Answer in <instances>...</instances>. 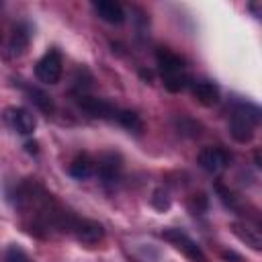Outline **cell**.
Wrapping results in <instances>:
<instances>
[{
  "label": "cell",
  "instance_id": "ffe728a7",
  "mask_svg": "<svg viewBox=\"0 0 262 262\" xmlns=\"http://www.w3.org/2000/svg\"><path fill=\"white\" fill-rule=\"evenodd\" d=\"M215 188H217V192H219V196H221V201L227 205V207H235V199H233V194L229 192V190H225L223 188V184H215Z\"/></svg>",
  "mask_w": 262,
  "mask_h": 262
},
{
  "label": "cell",
  "instance_id": "30bf717a",
  "mask_svg": "<svg viewBox=\"0 0 262 262\" xmlns=\"http://www.w3.org/2000/svg\"><path fill=\"white\" fill-rule=\"evenodd\" d=\"M192 88V96L196 98V102H201L203 106H215L221 100V90L215 82L211 80H196L190 82Z\"/></svg>",
  "mask_w": 262,
  "mask_h": 262
},
{
  "label": "cell",
  "instance_id": "603a6c76",
  "mask_svg": "<svg viewBox=\"0 0 262 262\" xmlns=\"http://www.w3.org/2000/svg\"><path fill=\"white\" fill-rule=\"evenodd\" d=\"M141 78H143V80H151V72H145V70H141Z\"/></svg>",
  "mask_w": 262,
  "mask_h": 262
},
{
  "label": "cell",
  "instance_id": "d6986e66",
  "mask_svg": "<svg viewBox=\"0 0 262 262\" xmlns=\"http://www.w3.org/2000/svg\"><path fill=\"white\" fill-rule=\"evenodd\" d=\"M6 262H33L27 252H23L18 246H10L6 252Z\"/></svg>",
  "mask_w": 262,
  "mask_h": 262
},
{
  "label": "cell",
  "instance_id": "7c38bea8",
  "mask_svg": "<svg viewBox=\"0 0 262 262\" xmlns=\"http://www.w3.org/2000/svg\"><path fill=\"white\" fill-rule=\"evenodd\" d=\"M68 172H70V176L76 178V180H86V178H90V176L96 172V162H94L88 154H78V156L72 160Z\"/></svg>",
  "mask_w": 262,
  "mask_h": 262
},
{
  "label": "cell",
  "instance_id": "7a4b0ae2",
  "mask_svg": "<svg viewBox=\"0 0 262 262\" xmlns=\"http://www.w3.org/2000/svg\"><path fill=\"white\" fill-rule=\"evenodd\" d=\"M162 237H164L166 242H170L174 248H178L188 260H192V262H207V256H205L203 248H201L190 235H186L182 229L168 227V229L162 231Z\"/></svg>",
  "mask_w": 262,
  "mask_h": 262
},
{
  "label": "cell",
  "instance_id": "277c9868",
  "mask_svg": "<svg viewBox=\"0 0 262 262\" xmlns=\"http://www.w3.org/2000/svg\"><path fill=\"white\" fill-rule=\"evenodd\" d=\"M121 172H123V162H121V156L115 154V151H106L98 158L96 162V174L100 178V182L104 186H115L121 178Z\"/></svg>",
  "mask_w": 262,
  "mask_h": 262
},
{
  "label": "cell",
  "instance_id": "4fadbf2b",
  "mask_svg": "<svg viewBox=\"0 0 262 262\" xmlns=\"http://www.w3.org/2000/svg\"><path fill=\"white\" fill-rule=\"evenodd\" d=\"M29 41H31V29L27 23H20L14 27L12 31V37L8 41V47H10V53L12 55H23L25 49L29 47Z\"/></svg>",
  "mask_w": 262,
  "mask_h": 262
},
{
  "label": "cell",
  "instance_id": "9c48e42d",
  "mask_svg": "<svg viewBox=\"0 0 262 262\" xmlns=\"http://www.w3.org/2000/svg\"><path fill=\"white\" fill-rule=\"evenodd\" d=\"M156 63H158V70L164 76H170V74H178V72H186V59L166 47H160L156 51Z\"/></svg>",
  "mask_w": 262,
  "mask_h": 262
},
{
  "label": "cell",
  "instance_id": "44dd1931",
  "mask_svg": "<svg viewBox=\"0 0 262 262\" xmlns=\"http://www.w3.org/2000/svg\"><path fill=\"white\" fill-rule=\"evenodd\" d=\"M25 149L35 156V154H39V143H37V141H27V143H25Z\"/></svg>",
  "mask_w": 262,
  "mask_h": 262
},
{
  "label": "cell",
  "instance_id": "2e32d148",
  "mask_svg": "<svg viewBox=\"0 0 262 262\" xmlns=\"http://www.w3.org/2000/svg\"><path fill=\"white\" fill-rule=\"evenodd\" d=\"M162 82H164V88L168 90V92H182V90H186L188 86H190V76L186 74V72H178V74H170V76H164L162 78Z\"/></svg>",
  "mask_w": 262,
  "mask_h": 262
},
{
  "label": "cell",
  "instance_id": "3957f363",
  "mask_svg": "<svg viewBox=\"0 0 262 262\" xmlns=\"http://www.w3.org/2000/svg\"><path fill=\"white\" fill-rule=\"evenodd\" d=\"M61 74H63V61H61V53L57 49H49L35 63V76L43 84H57Z\"/></svg>",
  "mask_w": 262,
  "mask_h": 262
},
{
  "label": "cell",
  "instance_id": "ac0fdd59",
  "mask_svg": "<svg viewBox=\"0 0 262 262\" xmlns=\"http://www.w3.org/2000/svg\"><path fill=\"white\" fill-rule=\"evenodd\" d=\"M151 205H154L158 211H166V209L170 207V196H168V192H166L164 188H158V190L154 192V196H151Z\"/></svg>",
  "mask_w": 262,
  "mask_h": 262
},
{
  "label": "cell",
  "instance_id": "e0dca14e",
  "mask_svg": "<svg viewBox=\"0 0 262 262\" xmlns=\"http://www.w3.org/2000/svg\"><path fill=\"white\" fill-rule=\"evenodd\" d=\"M27 92H29V96H31V100H33V104L39 108V111H43V113H47V115H51L53 113V100H51V96H47L43 90H39V88H27Z\"/></svg>",
  "mask_w": 262,
  "mask_h": 262
},
{
  "label": "cell",
  "instance_id": "9a60e30c",
  "mask_svg": "<svg viewBox=\"0 0 262 262\" xmlns=\"http://www.w3.org/2000/svg\"><path fill=\"white\" fill-rule=\"evenodd\" d=\"M115 119L119 121L121 127H125L127 131L135 133V135H139V133L143 131V119H141L135 111H129V108H121V111H119V108H117Z\"/></svg>",
  "mask_w": 262,
  "mask_h": 262
},
{
  "label": "cell",
  "instance_id": "5bb4252c",
  "mask_svg": "<svg viewBox=\"0 0 262 262\" xmlns=\"http://www.w3.org/2000/svg\"><path fill=\"white\" fill-rule=\"evenodd\" d=\"M231 229H233V233L242 239V242H246V246H250L252 250H260L262 248V239H260V231L256 229V227H252V225H248V223H233L231 225Z\"/></svg>",
  "mask_w": 262,
  "mask_h": 262
},
{
  "label": "cell",
  "instance_id": "7402d4cb",
  "mask_svg": "<svg viewBox=\"0 0 262 262\" xmlns=\"http://www.w3.org/2000/svg\"><path fill=\"white\" fill-rule=\"evenodd\" d=\"M221 256H223V260H227V262H229V260H231V262H242V256H237L235 252H223Z\"/></svg>",
  "mask_w": 262,
  "mask_h": 262
},
{
  "label": "cell",
  "instance_id": "5b68a950",
  "mask_svg": "<svg viewBox=\"0 0 262 262\" xmlns=\"http://www.w3.org/2000/svg\"><path fill=\"white\" fill-rule=\"evenodd\" d=\"M4 121L18 135H31L35 131V127H37L35 115L31 111L23 108V106H10V108H6L4 111Z\"/></svg>",
  "mask_w": 262,
  "mask_h": 262
},
{
  "label": "cell",
  "instance_id": "d4e9b609",
  "mask_svg": "<svg viewBox=\"0 0 262 262\" xmlns=\"http://www.w3.org/2000/svg\"><path fill=\"white\" fill-rule=\"evenodd\" d=\"M0 6H2V2H0Z\"/></svg>",
  "mask_w": 262,
  "mask_h": 262
},
{
  "label": "cell",
  "instance_id": "cb8c5ba5",
  "mask_svg": "<svg viewBox=\"0 0 262 262\" xmlns=\"http://www.w3.org/2000/svg\"><path fill=\"white\" fill-rule=\"evenodd\" d=\"M0 43H2V31H0Z\"/></svg>",
  "mask_w": 262,
  "mask_h": 262
},
{
  "label": "cell",
  "instance_id": "8992f818",
  "mask_svg": "<svg viewBox=\"0 0 262 262\" xmlns=\"http://www.w3.org/2000/svg\"><path fill=\"white\" fill-rule=\"evenodd\" d=\"M199 166L205 170V172H211V174H217L221 172L223 168L229 166L231 162V156L227 149L223 147H205L199 151Z\"/></svg>",
  "mask_w": 262,
  "mask_h": 262
},
{
  "label": "cell",
  "instance_id": "8fae6325",
  "mask_svg": "<svg viewBox=\"0 0 262 262\" xmlns=\"http://www.w3.org/2000/svg\"><path fill=\"white\" fill-rule=\"evenodd\" d=\"M92 10L98 14V18H102L108 25H123L127 18L125 8L115 0H98L92 4Z\"/></svg>",
  "mask_w": 262,
  "mask_h": 262
},
{
  "label": "cell",
  "instance_id": "6da1fadb",
  "mask_svg": "<svg viewBox=\"0 0 262 262\" xmlns=\"http://www.w3.org/2000/svg\"><path fill=\"white\" fill-rule=\"evenodd\" d=\"M260 125V108L252 102H239L229 117V135L237 143H250Z\"/></svg>",
  "mask_w": 262,
  "mask_h": 262
},
{
  "label": "cell",
  "instance_id": "52a82bcc",
  "mask_svg": "<svg viewBox=\"0 0 262 262\" xmlns=\"http://www.w3.org/2000/svg\"><path fill=\"white\" fill-rule=\"evenodd\" d=\"M72 231H74L76 239L86 246H94L104 239V227H102V223H98L94 219H76L72 225Z\"/></svg>",
  "mask_w": 262,
  "mask_h": 262
},
{
  "label": "cell",
  "instance_id": "ba28073f",
  "mask_svg": "<svg viewBox=\"0 0 262 262\" xmlns=\"http://www.w3.org/2000/svg\"><path fill=\"white\" fill-rule=\"evenodd\" d=\"M78 106L94 119H115V115H117V108L106 98H98V96L80 94L78 96Z\"/></svg>",
  "mask_w": 262,
  "mask_h": 262
}]
</instances>
